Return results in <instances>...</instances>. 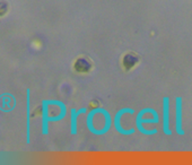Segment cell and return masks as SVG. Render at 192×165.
<instances>
[{"instance_id": "cell-5", "label": "cell", "mask_w": 192, "mask_h": 165, "mask_svg": "<svg viewBox=\"0 0 192 165\" xmlns=\"http://www.w3.org/2000/svg\"><path fill=\"white\" fill-rule=\"evenodd\" d=\"M86 108H81L78 111H76L75 109L70 110V132H71V135H76L77 133V119L80 114L86 113Z\"/></svg>"}, {"instance_id": "cell-4", "label": "cell", "mask_w": 192, "mask_h": 165, "mask_svg": "<svg viewBox=\"0 0 192 165\" xmlns=\"http://www.w3.org/2000/svg\"><path fill=\"white\" fill-rule=\"evenodd\" d=\"M175 103H176V117H175V130H176V133L180 135V136H183L184 135V130L182 129V100L181 97H176L175 100Z\"/></svg>"}, {"instance_id": "cell-3", "label": "cell", "mask_w": 192, "mask_h": 165, "mask_svg": "<svg viewBox=\"0 0 192 165\" xmlns=\"http://www.w3.org/2000/svg\"><path fill=\"white\" fill-rule=\"evenodd\" d=\"M163 131L165 135L170 136L172 131L170 129V98H163Z\"/></svg>"}, {"instance_id": "cell-6", "label": "cell", "mask_w": 192, "mask_h": 165, "mask_svg": "<svg viewBox=\"0 0 192 165\" xmlns=\"http://www.w3.org/2000/svg\"><path fill=\"white\" fill-rule=\"evenodd\" d=\"M31 108H29V90H27V144H29V123H31Z\"/></svg>"}, {"instance_id": "cell-1", "label": "cell", "mask_w": 192, "mask_h": 165, "mask_svg": "<svg viewBox=\"0 0 192 165\" xmlns=\"http://www.w3.org/2000/svg\"><path fill=\"white\" fill-rule=\"evenodd\" d=\"M100 117H101V108H95L88 113L86 119L87 128L92 133L95 135H104L112 126V119L109 112L102 118V120H100Z\"/></svg>"}, {"instance_id": "cell-2", "label": "cell", "mask_w": 192, "mask_h": 165, "mask_svg": "<svg viewBox=\"0 0 192 165\" xmlns=\"http://www.w3.org/2000/svg\"><path fill=\"white\" fill-rule=\"evenodd\" d=\"M124 113H130V114H134V109H129V108H123L121 109L120 111L116 112V114L114 115V128L119 133H122V135H132L134 133V129L131 128L129 130H124L122 128V125H121V118Z\"/></svg>"}]
</instances>
